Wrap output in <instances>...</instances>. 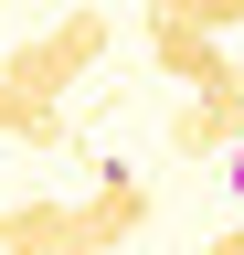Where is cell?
<instances>
[{"mask_svg":"<svg viewBox=\"0 0 244 255\" xmlns=\"http://www.w3.org/2000/svg\"><path fill=\"white\" fill-rule=\"evenodd\" d=\"M75 234L96 245V255L138 245V234H149V181H138V170H106V181H96V191L75 202Z\"/></svg>","mask_w":244,"mask_h":255,"instance_id":"1","label":"cell"},{"mask_svg":"<svg viewBox=\"0 0 244 255\" xmlns=\"http://www.w3.org/2000/svg\"><path fill=\"white\" fill-rule=\"evenodd\" d=\"M85 234H75V213L64 202H11V213H0V255H75ZM85 255H96V245H85Z\"/></svg>","mask_w":244,"mask_h":255,"instance_id":"2","label":"cell"},{"mask_svg":"<svg viewBox=\"0 0 244 255\" xmlns=\"http://www.w3.org/2000/svg\"><path fill=\"white\" fill-rule=\"evenodd\" d=\"M149 53H160V75H180V85H223L234 75L223 32H149Z\"/></svg>","mask_w":244,"mask_h":255,"instance_id":"3","label":"cell"},{"mask_svg":"<svg viewBox=\"0 0 244 255\" xmlns=\"http://www.w3.org/2000/svg\"><path fill=\"white\" fill-rule=\"evenodd\" d=\"M0 75H11L21 96H32V107H53V96L75 85V64L53 53V32H32V43H11V64H0Z\"/></svg>","mask_w":244,"mask_h":255,"instance_id":"4","label":"cell"},{"mask_svg":"<svg viewBox=\"0 0 244 255\" xmlns=\"http://www.w3.org/2000/svg\"><path fill=\"white\" fill-rule=\"evenodd\" d=\"M191 21L202 32H244V0H191Z\"/></svg>","mask_w":244,"mask_h":255,"instance_id":"5","label":"cell"},{"mask_svg":"<svg viewBox=\"0 0 244 255\" xmlns=\"http://www.w3.org/2000/svg\"><path fill=\"white\" fill-rule=\"evenodd\" d=\"M21 117H32V96H21L11 75H0V138H21Z\"/></svg>","mask_w":244,"mask_h":255,"instance_id":"6","label":"cell"},{"mask_svg":"<svg viewBox=\"0 0 244 255\" xmlns=\"http://www.w3.org/2000/svg\"><path fill=\"white\" fill-rule=\"evenodd\" d=\"M223 181H234V202H244V138H234V149H223Z\"/></svg>","mask_w":244,"mask_h":255,"instance_id":"7","label":"cell"},{"mask_svg":"<svg viewBox=\"0 0 244 255\" xmlns=\"http://www.w3.org/2000/svg\"><path fill=\"white\" fill-rule=\"evenodd\" d=\"M0 213H11V202H0Z\"/></svg>","mask_w":244,"mask_h":255,"instance_id":"8","label":"cell"},{"mask_svg":"<svg viewBox=\"0 0 244 255\" xmlns=\"http://www.w3.org/2000/svg\"><path fill=\"white\" fill-rule=\"evenodd\" d=\"M75 255H85V245H75Z\"/></svg>","mask_w":244,"mask_h":255,"instance_id":"9","label":"cell"}]
</instances>
